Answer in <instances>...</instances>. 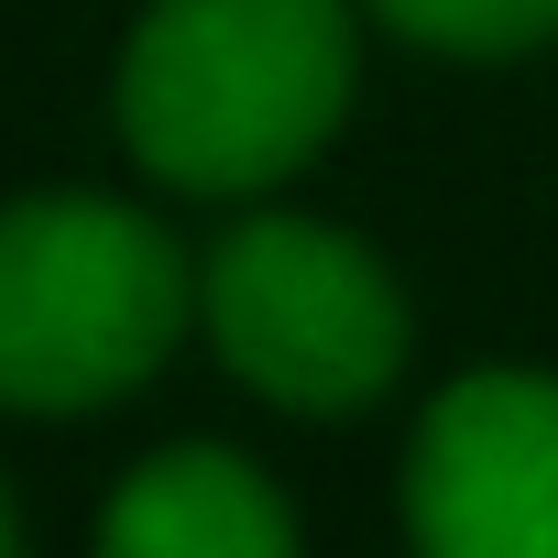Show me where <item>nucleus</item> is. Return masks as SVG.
<instances>
[{
  "label": "nucleus",
  "mask_w": 558,
  "mask_h": 558,
  "mask_svg": "<svg viewBox=\"0 0 558 558\" xmlns=\"http://www.w3.org/2000/svg\"><path fill=\"white\" fill-rule=\"evenodd\" d=\"M351 99L340 0H154L121 56V132L165 186H274Z\"/></svg>",
  "instance_id": "1"
},
{
  "label": "nucleus",
  "mask_w": 558,
  "mask_h": 558,
  "mask_svg": "<svg viewBox=\"0 0 558 558\" xmlns=\"http://www.w3.org/2000/svg\"><path fill=\"white\" fill-rule=\"evenodd\" d=\"M186 318L175 241L121 197L0 208V405H110Z\"/></svg>",
  "instance_id": "2"
},
{
  "label": "nucleus",
  "mask_w": 558,
  "mask_h": 558,
  "mask_svg": "<svg viewBox=\"0 0 558 558\" xmlns=\"http://www.w3.org/2000/svg\"><path fill=\"white\" fill-rule=\"evenodd\" d=\"M208 329L241 362V384H263L274 405H307V416L373 405L395 384V362H405L395 274L362 241L307 230V219H252V230L219 241V263H208Z\"/></svg>",
  "instance_id": "3"
},
{
  "label": "nucleus",
  "mask_w": 558,
  "mask_h": 558,
  "mask_svg": "<svg viewBox=\"0 0 558 558\" xmlns=\"http://www.w3.org/2000/svg\"><path fill=\"white\" fill-rule=\"evenodd\" d=\"M405 514L438 558H558V373H460L427 405Z\"/></svg>",
  "instance_id": "4"
},
{
  "label": "nucleus",
  "mask_w": 558,
  "mask_h": 558,
  "mask_svg": "<svg viewBox=\"0 0 558 558\" xmlns=\"http://www.w3.org/2000/svg\"><path fill=\"white\" fill-rule=\"evenodd\" d=\"M121 558H286L296 514L263 493V471H241L230 449H165L154 471L121 482L110 525Z\"/></svg>",
  "instance_id": "5"
},
{
  "label": "nucleus",
  "mask_w": 558,
  "mask_h": 558,
  "mask_svg": "<svg viewBox=\"0 0 558 558\" xmlns=\"http://www.w3.org/2000/svg\"><path fill=\"white\" fill-rule=\"evenodd\" d=\"M373 12L416 45H449V56H525L558 34V0H373Z\"/></svg>",
  "instance_id": "6"
},
{
  "label": "nucleus",
  "mask_w": 558,
  "mask_h": 558,
  "mask_svg": "<svg viewBox=\"0 0 558 558\" xmlns=\"http://www.w3.org/2000/svg\"><path fill=\"white\" fill-rule=\"evenodd\" d=\"M12 536H23V525H12V504H0V547H12Z\"/></svg>",
  "instance_id": "7"
}]
</instances>
